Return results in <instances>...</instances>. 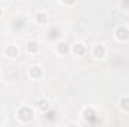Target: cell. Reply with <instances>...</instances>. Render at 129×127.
Masks as SVG:
<instances>
[{
  "label": "cell",
  "instance_id": "obj_2",
  "mask_svg": "<svg viewBox=\"0 0 129 127\" xmlns=\"http://www.w3.org/2000/svg\"><path fill=\"white\" fill-rule=\"evenodd\" d=\"M93 55H95L96 58H102V57L105 55V48L101 46V45H96L95 49H93Z\"/></svg>",
  "mask_w": 129,
  "mask_h": 127
},
{
  "label": "cell",
  "instance_id": "obj_5",
  "mask_svg": "<svg viewBox=\"0 0 129 127\" xmlns=\"http://www.w3.org/2000/svg\"><path fill=\"white\" fill-rule=\"evenodd\" d=\"M59 49H60V51H62V52H66V51H68V45H66V43H64V42H60V43H59Z\"/></svg>",
  "mask_w": 129,
  "mask_h": 127
},
{
  "label": "cell",
  "instance_id": "obj_3",
  "mask_svg": "<svg viewBox=\"0 0 129 127\" xmlns=\"http://www.w3.org/2000/svg\"><path fill=\"white\" fill-rule=\"evenodd\" d=\"M6 54H8V57L15 58V57H18V49L14 48V46H8V48H6Z\"/></svg>",
  "mask_w": 129,
  "mask_h": 127
},
{
  "label": "cell",
  "instance_id": "obj_4",
  "mask_svg": "<svg viewBox=\"0 0 129 127\" xmlns=\"http://www.w3.org/2000/svg\"><path fill=\"white\" fill-rule=\"evenodd\" d=\"M83 51H84V48H83V45H81V43H77V45L74 46V52H75V54H78V55H80V54H83Z\"/></svg>",
  "mask_w": 129,
  "mask_h": 127
},
{
  "label": "cell",
  "instance_id": "obj_1",
  "mask_svg": "<svg viewBox=\"0 0 129 127\" xmlns=\"http://www.w3.org/2000/svg\"><path fill=\"white\" fill-rule=\"evenodd\" d=\"M116 36L119 37V39H128L129 37V29L128 27H125V26H122V27H119L117 29V32H116Z\"/></svg>",
  "mask_w": 129,
  "mask_h": 127
},
{
  "label": "cell",
  "instance_id": "obj_6",
  "mask_svg": "<svg viewBox=\"0 0 129 127\" xmlns=\"http://www.w3.org/2000/svg\"><path fill=\"white\" fill-rule=\"evenodd\" d=\"M27 48H30L32 51H36V49H38V45H36V42H30V43L27 45Z\"/></svg>",
  "mask_w": 129,
  "mask_h": 127
}]
</instances>
